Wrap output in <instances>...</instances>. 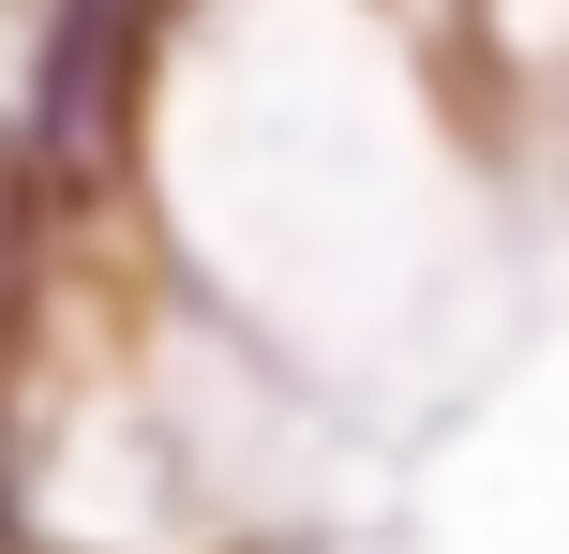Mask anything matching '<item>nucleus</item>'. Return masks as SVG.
I'll list each match as a JSON object with an SVG mask.
<instances>
[{"label": "nucleus", "mask_w": 569, "mask_h": 554, "mask_svg": "<svg viewBox=\"0 0 569 554\" xmlns=\"http://www.w3.org/2000/svg\"><path fill=\"white\" fill-rule=\"evenodd\" d=\"M180 16L196 0H46V30H30V150L60 165V195H120L150 150V105H166V60H180Z\"/></svg>", "instance_id": "1"}, {"label": "nucleus", "mask_w": 569, "mask_h": 554, "mask_svg": "<svg viewBox=\"0 0 569 554\" xmlns=\"http://www.w3.org/2000/svg\"><path fill=\"white\" fill-rule=\"evenodd\" d=\"M60 240H76V195H60V165L30 150V120L0 105V375L30 360V330H46V300H60Z\"/></svg>", "instance_id": "2"}, {"label": "nucleus", "mask_w": 569, "mask_h": 554, "mask_svg": "<svg viewBox=\"0 0 569 554\" xmlns=\"http://www.w3.org/2000/svg\"><path fill=\"white\" fill-rule=\"evenodd\" d=\"M0 554H30V465H16V420H0Z\"/></svg>", "instance_id": "3"}]
</instances>
